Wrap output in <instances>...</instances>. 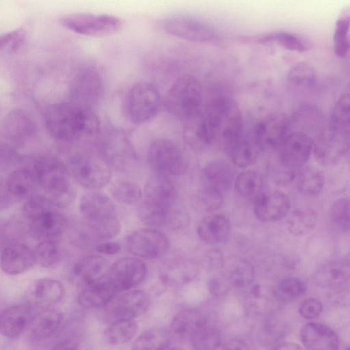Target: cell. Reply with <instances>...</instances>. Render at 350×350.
Segmentation results:
<instances>
[{"label":"cell","instance_id":"836d02e7","mask_svg":"<svg viewBox=\"0 0 350 350\" xmlns=\"http://www.w3.org/2000/svg\"><path fill=\"white\" fill-rule=\"evenodd\" d=\"M230 232V224L224 215L212 214L205 217L199 224L198 234L205 243L217 244L225 241Z\"/></svg>","mask_w":350,"mask_h":350},{"label":"cell","instance_id":"ffe728a7","mask_svg":"<svg viewBox=\"0 0 350 350\" xmlns=\"http://www.w3.org/2000/svg\"><path fill=\"white\" fill-rule=\"evenodd\" d=\"M36 263L33 250L19 241L8 242L2 248L1 267L9 275H18L30 269Z\"/></svg>","mask_w":350,"mask_h":350},{"label":"cell","instance_id":"9c48e42d","mask_svg":"<svg viewBox=\"0 0 350 350\" xmlns=\"http://www.w3.org/2000/svg\"><path fill=\"white\" fill-rule=\"evenodd\" d=\"M161 105V96L156 86L139 82L130 89L126 100V111L131 121L144 123L155 116Z\"/></svg>","mask_w":350,"mask_h":350},{"label":"cell","instance_id":"6da1fadb","mask_svg":"<svg viewBox=\"0 0 350 350\" xmlns=\"http://www.w3.org/2000/svg\"><path fill=\"white\" fill-rule=\"evenodd\" d=\"M44 122L49 133L64 142L92 136L100 129L99 119L92 108L73 103L50 105L44 112Z\"/></svg>","mask_w":350,"mask_h":350},{"label":"cell","instance_id":"f35d334b","mask_svg":"<svg viewBox=\"0 0 350 350\" xmlns=\"http://www.w3.org/2000/svg\"><path fill=\"white\" fill-rule=\"evenodd\" d=\"M138 325L133 319H118L104 332L105 340L111 345L129 342L136 335Z\"/></svg>","mask_w":350,"mask_h":350},{"label":"cell","instance_id":"ba28073f","mask_svg":"<svg viewBox=\"0 0 350 350\" xmlns=\"http://www.w3.org/2000/svg\"><path fill=\"white\" fill-rule=\"evenodd\" d=\"M68 170L82 187L89 189L103 187L111 175L109 165L104 158L87 154L73 156L69 161Z\"/></svg>","mask_w":350,"mask_h":350},{"label":"cell","instance_id":"9f6ffc18","mask_svg":"<svg viewBox=\"0 0 350 350\" xmlns=\"http://www.w3.org/2000/svg\"><path fill=\"white\" fill-rule=\"evenodd\" d=\"M220 338L219 330L211 323L191 344L198 349H215L219 345Z\"/></svg>","mask_w":350,"mask_h":350},{"label":"cell","instance_id":"7c38bea8","mask_svg":"<svg viewBox=\"0 0 350 350\" xmlns=\"http://www.w3.org/2000/svg\"><path fill=\"white\" fill-rule=\"evenodd\" d=\"M130 253L144 259H155L163 256L169 248L167 237L152 228H140L130 233L126 240Z\"/></svg>","mask_w":350,"mask_h":350},{"label":"cell","instance_id":"52a82bcc","mask_svg":"<svg viewBox=\"0 0 350 350\" xmlns=\"http://www.w3.org/2000/svg\"><path fill=\"white\" fill-rule=\"evenodd\" d=\"M60 24L75 33L90 37H106L120 31L122 21L109 14L76 13L62 17Z\"/></svg>","mask_w":350,"mask_h":350},{"label":"cell","instance_id":"94428289","mask_svg":"<svg viewBox=\"0 0 350 350\" xmlns=\"http://www.w3.org/2000/svg\"><path fill=\"white\" fill-rule=\"evenodd\" d=\"M121 246L116 242H104L96 246V250L106 255H114L120 252Z\"/></svg>","mask_w":350,"mask_h":350},{"label":"cell","instance_id":"5bb4252c","mask_svg":"<svg viewBox=\"0 0 350 350\" xmlns=\"http://www.w3.org/2000/svg\"><path fill=\"white\" fill-rule=\"evenodd\" d=\"M146 265L133 257L122 258L109 268L107 280L118 291H128L141 284L146 278Z\"/></svg>","mask_w":350,"mask_h":350},{"label":"cell","instance_id":"f546056e","mask_svg":"<svg viewBox=\"0 0 350 350\" xmlns=\"http://www.w3.org/2000/svg\"><path fill=\"white\" fill-rule=\"evenodd\" d=\"M64 325L63 314L51 308L35 314L29 327L30 336L37 341L49 339L57 334Z\"/></svg>","mask_w":350,"mask_h":350},{"label":"cell","instance_id":"277c9868","mask_svg":"<svg viewBox=\"0 0 350 350\" xmlns=\"http://www.w3.org/2000/svg\"><path fill=\"white\" fill-rule=\"evenodd\" d=\"M79 211L94 234L100 239H112L121 230L117 208L107 195L91 191L81 198Z\"/></svg>","mask_w":350,"mask_h":350},{"label":"cell","instance_id":"30bf717a","mask_svg":"<svg viewBox=\"0 0 350 350\" xmlns=\"http://www.w3.org/2000/svg\"><path fill=\"white\" fill-rule=\"evenodd\" d=\"M103 92V79L95 66L83 65L77 70L70 89L73 103L92 108L101 99Z\"/></svg>","mask_w":350,"mask_h":350},{"label":"cell","instance_id":"bcb514c9","mask_svg":"<svg viewBox=\"0 0 350 350\" xmlns=\"http://www.w3.org/2000/svg\"><path fill=\"white\" fill-rule=\"evenodd\" d=\"M286 79L288 84L292 88H310L317 81V72L310 64L299 62L289 70Z\"/></svg>","mask_w":350,"mask_h":350},{"label":"cell","instance_id":"f5cc1de1","mask_svg":"<svg viewBox=\"0 0 350 350\" xmlns=\"http://www.w3.org/2000/svg\"><path fill=\"white\" fill-rule=\"evenodd\" d=\"M329 216L332 222L344 232L350 231V197L336 200L331 206Z\"/></svg>","mask_w":350,"mask_h":350},{"label":"cell","instance_id":"b9f144b4","mask_svg":"<svg viewBox=\"0 0 350 350\" xmlns=\"http://www.w3.org/2000/svg\"><path fill=\"white\" fill-rule=\"evenodd\" d=\"M350 6L344 7L336 23L334 34V51L340 57H345L350 51Z\"/></svg>","mask_w":350,"mask_h":350},{"label":"cell","instance_id":"d6a6232c","mask_svg":"<svg viewBox=\"0 0 350 350\" xmlns=\"http://www.w3.org/2000/svg\"><path fill=\"white\" fill-rule=\"evenodd\" d=\"M146 198L167 206L174 204L177 191L168 176L154 173L144 187Z\"/></svg>","mask_w":350,"mask_h":350},{"label":"cell","instance_id":"f1b7e54d","mask_svg":"<svg viewBox=\"0 0 350 350\" xmlns=\"http://www.w3.org/2000/svg\"><path fill=\"white\" fill-rule=\"evenodd\" d=\"M7 198L27 199L34 194L38 187L36 177L31 167L18 168L8 176L5 183Z\"/></svg>","mask_w":350,"mask_h":350},{"label":"cell","instance_id":"be15d7a7","mask_svg":"<svg viewBox=\"0 0 350 350\" xmlns=\"http://www.w3.org/2000/svg\"><path fill=\"white\" fill-rule=\"evenodd\" d=\"M223 349H248L247 344L245 342L241 340H231L226 342Z\"/></svg>","mask_w":350,"mask_h":350},{"label":"cell","instance_id":"e575fe53","mask_svg":"<svg viewBox=\"0 0 350 350\" xmlns=\"http://www.w3.org/2000/svg\"><path fill=\"white\" fill-rule=\"evenodd\" d=\"M109 268L107 260L101 256L89 255L79 259L73 271L88 285L107 279Z\"/></svg>","mask_w":350,"mask_h":350},{"label":"cell","instance_id":"11a10c76","mask_svg":"<svg viewBox=\"0 0 350 350\" xmlns=\"http://www.w3.org/2000/svg\"><path fill=\"white\" fill-rule=\"evenodd\" d=\"M27 32L18 28L6 32L0 36V52L3 55H11L19 51L25 44Z\"/></svg>","mask_w":350,"mask_h":350},{"label":"cell","instance_id":"c3c4849f","mask_svg":"<svg viewBox=\"0 0 350 350\" xmlns=\"http://www.w3.org/2000/svg\"><path fill=\"white\" fill-rule=\"evenodd\" d=\"M258 149L254 142H251L242 138L230 149L228 154L234 165L245 167L256 161Z\"/></svg>","mask_w":350,"mask_h":350},{"label":"cell","instance_id":"cb8c5ba5","mask_svg":"<svg viewBox=\"0 0 350 350\" xmlns=\"http://www.w3.org/2000/svg\"><path fill=\"white\" fill-rule=\"evenodd\" d=\"M299 336L306 349L314 350L337 349L339 340L337 334L329 327L319 323H308L299 331Z\"/></svg>","mask_w":350,"mask_h":350},{"label":"cell","instance_id":"ac0fdd59","mask_svg":"<svg viewBox=\"0 0 350 350\" xmlns=\"http://www.w3.org/2000/svg\"><path fill=\"white\" fill-rule=\"evenodd\" d=\"M65 294L62 283L53 278H43L36 280L28 287L26 298L33 308L42 310L59 303Z\"/></svg>","mask_w":350,"mask_h":350},{"label":"cell","instance_id":"74e56055","mask_svg":"<svg viewBox=\"0 0 350 350\" xmlns=\"http://www.w3.org/2000/svg\"><path fill=\"white\" fill-rule=\"evenodd\" d=\"M297 187L306 196H316L322 191L325 184L323 172L315 165H304L297 170Z\"/></svg>","mask_w":350,"mask_h":350},{"label":"cell","instance_id":"e0dca14e","mask_svg":"<svg viewBox=\"0 0 350 350\" xmlns=\"http://www.w3.org/2000/svg\"><path fill=\"white\" fill-rule=\"evenodd\" d=\"M350 146V136L334 131L328 127L314 142V152L319 163L332 165L338 162Z\"/></svg>","mask_w":350,"mask_h":350},{"label":"cell","instance_id":"d590c367","mask_svg":"<svg viewBox=\"0 0 350 350\" xmlns=\"http://www.w3.org/2000/svg\"><path fill=\"white\" fill-rule=\"evenodd\" d=\"M117 291L107 280L88 284L77 297L78 304L85 308H96L111 301Z\"/></svg>","mask_w":350,"mask_h":350},{"label":"cell","instance_id":"6125c7cd","mask_svg":"<svg viewBox=\"0 0 350 350\" xmlns=\"http://www.w3.org/2000/svg\"><path fill=\"white\" fill-rule=\"evenodd\" d=\"M77 340L73 338H65L59 340L53 347L55 349H76L79 348Z\"/></svg>","mask_w":350,"mask_h":350},{"label":"cell","instance_id":"7402d4cb","mask_svg":"<svg viewBox=\"0 0 350 350\" xmlns=\"http://www.w3.org/2000/svg\"><path fill=\"white\" fill-rule=\"evenodd\" d=\"M34 314L29 304H18L5 308L0 314L1 335L10 339L19 338L29 329Z\"/></svg>","mask_w":350,"mask_h":350},{"label":"cell","instance_id":"ee69618b","mask_svg":"<svg viewBox=\"0 0 350 350\" xmlns=\"http://www.w3.org/2000/svg\"><path fill=\"white\" fill-rule=\"evenodd\" d=\"M33 252L36 263L43 268L55 267L63 254L62 247L57 239L40 241Z\"/></svg>","mask_w":350,"mask_h":350},{"label":"cell","instance_id":"d6986e66","mask_svg":"<svg viewBox=\"0 0 350 350\" xmlns=\"http://www.w3.org/2000/svg\"><path fill=\"white\" fill-rule=\"evenodd\" d=\"M102 143L104 159L114 167L125 168L135 158L132 144L124 133L113 131L107 133Z\"/></svg>","mask_w":350,"mask_h":350},{"label":"cell","instance_id":"7bdbcfd3","mask_svg":"<svg viewBox=\"0 0 350 350\" xmlns=\"http://www.w3.org/2000/svg\"><path fill=\"white\" fill-rule=\"evenodd\" d=\"M328 128L350 136V92L342 94L334 104Z\"/></svg>","mask_w":350,"mask_h":350},{"label":"cell","instance_id":"8d00e7d4","mask_svg":"<svg viewBox=\"0 0 350 350\" xmlns=\"http://www.w3.org/2000/svg\"><path fill=\"white\" fill-rule=\"evenodd\" d=\"M221 267L225 278L236 287H247L254 279V267L245 258L229 257L224 260Z\"/></svg>","mask_w":350,"mask_h":350},{"label":"cell","instance_id":"44dd1931","mask_svg":"<svg viewBox=\"0 0 350 350\" xmlns=\"http://www.w3.org/2000/svg\"><path fill=\"white\" fill-rule=\"evenodd\" d=\"M291 202L288 196L278 190L262 192L254 200V213L262 221H275L288 213Z\"/></svg>","mask_w":350,"mask_h":350},{"label":"cell","instance_id":"8fae6325","mask_svg":"<svg viewBox=\"0 0 350 350\" xmlns=\"http://www.w3.org/2000/svg\"><path fill=\"white\" fill-rule=\"evenodd\" d=\"M290 121L282 113H273L266 116L255 126L254 142L259 149L273 150L280 148L289 133Z\"/></svg>","mask_w":350,"mask_h":350},{"label":"cell","instance_id":"60d3db41","mask_svg":"<svg viewBox=\"0 0 350 350\" xmlns=\"http://www.w3.org/2000/svg\"><path fill=\"white\" fill-rule=\"evenodd\" d=\"M234 187L241 197L255 200L263 192V178L256 171L246 170L237 176Z\"/></svg>","mask_w":350,"mask_h":350},{"label":"cell","instance_id":"8992f818","mask_svg":"<svg viewBox=\"0 0 350 350\" xmlns=\"http://www.w3.org/2000/svg\"><path fill=\"white\" fill-rule=\"evenodd\" d=\"M147 161L154 173L168 176L183 175L188 169V161L181 148L168 139H159L150 144Z\"/></svg>","mask_w":350,"mask_h":350},{"label":"cell","instance_id":"681fc988","mask_svg":"<svg viewBox=\"0 0 350 350\" xmlns=\"http://www.w3.org/2000/svg\"><path fill=\"white\" fill-rule=\"evenodd\" d=\"M317 214L311 210L294 211L287 220L289 231L294 235H302L310 231L316 224Z\"/></svg>","mask_w":350,"mask_h":350},{"label":"cell","instance_id":"7dc6e473","mask_svg":"<svg viewBox=\"0 0 350 350\" xmlns=\"http://www.w3.org/2000/svg\"><path fill=\"white\" fill-rule=\"evenodd\" d=\"M262 44H275L287 50L303 53L309 47L299 37L286 32L275 31L263 36L259 40Z\"/></svg>","mask_w":350,"mask_h":350},{"label":"cell","instance_id":"7a4b0ae2","mask_svg":"<svg viewBox=\"0 0 350 350\" xmlns=\"http://www.w3.org/2000/svg\"><path fill=\"white\" fill-rule=\"evenodd\" d=\"M204 115L213 142L228 154L243 136V115L237 102L229 96L216 97L208 103Z\"/></svg>","mask_w":350,"mask_h":350},{"label":"cell","instance_id":"680465c9","mask_svg":"<svg viewBox=\"0 0 350 350\" xmlns=\"http://www.w3.org/2000/svg\"><path fill=\"white\" fill-rule=\"evenodd\" d=\"M322 309V304L318 299L308 298L300 304L299 312L304 319L312 320L320 315Z\"/></svg>","mask_w":350,"mask_h":350},{"label":"cell","instance_id":"d4e9b609","mask_svg":"<svg viewBox=\"0 0 350 350\" xmlns=\"http://www.w3.org/2000/svg\"><path fill=\"white\" fill-rule=\"evenodd\" d=\"M183 121V138L192 150H203L214 142L204 113L200 111Z\"/></svg>","mask_w":350,"mask_h":350},{"label":"cell","instance_id":"91938a15","mask_svg":"<svg viewBox=\"0 0 350 350\" xmlns=\"http://www.w3.org/2000/svg\"><path fill=\"white\" fill-rule=\"evenodd\" d=\"M189 215L181 209H177L173 206L171 208L167 226L170 228L178 230L185 228L189 225Z\"/></svg>","mask_w":350,"mask_h":350},{"label":"cell","instance_id":"db71d44e","mask_svg":"<svg viewBox=\"0 0 350 350\" xmlns=\"http://www.w3.org/2000/svg\"><path fill=\"white\" fill-rule=\"evenodd\" d=\"M55 205L46 195H35L26 199L22 213L30 221L55 208Z\"/></svg>","mask_w":350,"mask_h":350},{"label":"cell","instance_id":"e7e4bbea","mask_svg":"<svg viewBox=\"0 0 350 350\" xmlns=\"http://www.w3.org/2000/svg\"><path fill=\"white\" fill-rule=\"evenodd\" d=\"M276 349H300L301 347L297 343L292 342H285L278 344L274 347Z\"/></svg>","mask_w":350,"mask_h":350},{"label":"cell","instance_id":"9a60e30c","mask_svg":"<svg viewBox=\"0 0 350 350\" xmlns=\"http://www.w3.org/2000/svg\"><path fill=\"white\" fill-rule=\"evenodd\" d=\"M36 133V125L25 111L15 109L4 117L1 134L5 143L13 147L21 146L31 139Z\"/></svg>","mask_w":350,"mask_h":350},{"label":"cell","instance_id":"4dcf8cb0","mask_svg":"<svg viewBox=\"0 0 350 350\" xmlns=\"http://www.w3.org/2000/svg\"><path fill=\"white\" fill-rule=\"evenodd\" d=\"M202 186L216 189L223 194L228 191L234 180V173L229 164L215 160L206 163L201 173Z\"/></svg>","mask_w":350,"mask_h":350},{"label":"cell","instance_id":"ab89813d","mask_svg":"<svg viewBox=\"0 0 350 350\" xmlns=\"http://www.w3.org/2000/svg\"><path fill=\"white\" fill-rule=\"evenodd\" d=\"M172 206H167L146 198L138 206L137 215L142 222L149 226H167Z\"/></svg>","mask_w":350,"mask_h":350},{"label":"cell","instance_id":"603a6c76","mask_svg":"<svg viewBox=\"0 0 350 350\" xmlns=\"http://www.w3.org/2000/svg\"><path fill=\"white\" fill-rule=\"evenodd\" d=\"M210 323L200 311L185 309L172 319L171 333L178 339L191 342Z\"/></svg>","mask_w":350,"mask_h":350},{"label":"cell","instance_id":"83f0119b","mask_svg":"<svg viewBox=\"0 0 350 350\" xmlns=\"http://www.w3.org/2000/svg\"><path fill=\"white\" fill-rule=\"evenodd\" d=\"M198 274V267L192 260L173 258L165 260L159 269V278L169 286L183 285L193 280Z\"/></svg>","mask_w":350,"mask_h":350},{"label":"cell","instance_id":"f907efd6","mask_svg":"<svg viewBox=\"0 0 350 350\" xmlns=\"http://www.w3.org/2000/svg\"><path fill=\"white\" fill-rule=\"evenodd\" d=\"M306 291V284L296 278H287L280 281L275 289L276 297L284 302L292 301Z\"/></svg>","mask_w":350,"mask_h":350},{"label":"cell","instance_id":"4fadbf2b","mask_svg":"<svg viewBox=\"0 0 350 350\" xmlns=\"http://www.w3.org/2000/svg\"><path fill=\"white\" fill-rule=\"evenodd\" d=\"M163 27L167 34L195 42H209L216 36L210 25L190 16L169 17L163 22Z\"/></svg>","mask_w":350,"mask_h":350},{"label":"cell","instance_id":"484cf974","mask_svg":"<svg viewBox=\"0 0 350 350\" xmlns=\"http://www.w3.org/2000/svg\"><path fill=\"white\" fill-rule=\"evenodd\" d=\"M150 305V298L146 291L128 290L115 301L112 312L118 319H134L146 313Z\"/></svg>","mask_w":350,"mask_h":350},{"label":"cell","instance_id":"f6af8a7d","mask_svg":"<svg viewBox=\"0 0 350 350\" xmlns=\"http://www.w3.org/2000/svg\"><path fill=\"white\" fill-rule=\"evenodd\" d=\"M170 332L162 328H152L144 332L134 341L133 349H163L170 345Z\"/></svg>","mask_w":350,"mask_h":350},{"label":"cell","instance_id":"6f0895ef","mask_svg":"<svg viewBox=\"0 0 350 350\" xmlns=\"http://www.w3.org/2000/svg\"><path fill=\"white\" fill-rule=\"evenodd\" d=\"M198 198L202 207L208 211L219 208L223 203L222 193L205 186H202L200 190Z\"/></svg>","mask_w":350,"mask_h":350},{"label":"cell","instance_id":"1f68e13d","mask_svg":"<svg viewBox=\"0 0 350 350\" xmlns=\"http://www.w3.org/2000/svg\"><path fill=\"white\" fill-rule=\"evenodd\" d=\"M350 279V263L343 260H332L321 265L313 274V280L321 287L341 285Z\"/></svg>","mask_w":350,"mask_h":350},{"label":"cell","instance_id":"5b68a950","mask_svg":"<svg viewBox=\"0 0 350 350\" xmlns=\"http://www.w3.org/2000/svg\"><path fill=\"white\" fill-rule=\"evenodd\" d=\"M202 101V86L190 75L178 77L166 93L164 104L173 116L185 120L200 111Z\"/></svg>","mask_w":350,"mask_h":350},{"label":"cell","instance_id":"4316f807","mask_svg":"<svg viewBox=\"0 0 350 350\" xmlns=\"http://www.w3.org/2000/svg\"><path fill=\"white\" fill-rule=\"evenodd\" d=\"M67 224L65 215L54 208L31 221L29 230L35 239H55L64 232Z\"/></svg>","mask_w":350,"mask_h":350},{"label":"cell","instance_id":"816d5d0a","mask_svg":"<svg viewBox=\"0 0 350 350\" xmlns=\"http://www.w3.org/2000/svg\"><path fill=\"white\" fill-rule=\"evenodd\" d=\"M111 192L114 199L124 204H132L142 198L140 187L135 183L129 180H119L115 183Z\"/></svg>","mask_w":350,"mask_h":350},{"label":"cell","instance_id":"3957f363","mask_svg":"<svg viewBox=\"0 0 350 350\" xmlns=\"http://www.w3.org/2000/svg\"><path fill=\"white\" fill-rule=\"evenodd\" d=\"M38 187L57 207L68 206L74 200L75 188L70 180L69 170L57 159L43 157L31 166Z\"/></svg>","mask_w":350,"mask_h":350},{"label":"cell","instance_id":"2e32d148","mask_svg":"<svg viewBox=\"0 0 350 350\" xmlns=\"http://www.w3.org/2000/svg\"><path fill=\"white\" fill-rule=\"evenodd\" d=\"M314 148L311 137L303 131L289 133L280 147V160L297 170L306 164Z\"/></svg>","mask_w":350,"mask_h":350}]
</instances>
